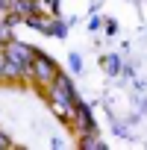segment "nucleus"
<instances>
[{
    "label": "nucleus",
    "mask_w": 147,
    "mask_h": 150,
    "mask_svg": "<svg viewBox=\"0 0 147 150\" xmlns=\"http://www.w3.org/2000/svg\"><path fill=\"white\" fill-rule=\"evenodd\" d=\"M56 74H59V65H56L47 53H38V50H35V56H33V62H30V77H27V80H33V83H38L41 88H47V86L56 80Z\"/></svg>",
    "instance_id": "f257e3e1"
},
{
    "label": "nucleus",
    "mask_w": 147,
    "mask_h": 150,
    "mask_svg": "<svg viewBox=\"0 0 147 150\" xmlns=\"http://www.w3.org/2000/svg\"><path fill=\"white\" fill-rule=\"evenodd\" d=\"M3 53H6V59L24 65V68H27V77H30V62H33V56H35V50H33L30 44H24V41H18V38H9V41L3 44Z\"/></svg>",
    "instance_id": "f03ea898"
},
{
    "label": "nucleus",
    "mask_w": 147,
    "mask_h": 150,
    "mask_svg": "<svg viewBox=\"0 0 147 150\" xmlns=\"http://www.w3.org/2000/svg\"><path fill=\"white\" fill-rule=\"evenodd\" d=\"M71 127H74V132H80V135L97 132V124H94V118H91V109H88V106H86L83 100H77V109H74Z\"/></svg>",
    "instance_id": "7ed1b4c3"
},
{
    "label": "nucleus",
    "mask_w": 147,
    "mask_h": 150,
    "mask_svg": "<svg viewBox=\"0 0 147 150\" xmlns=\"http://www.w3.org/2000/svg\"><path fill=\"white\" fill-rule=\"evenodd\" d=\"M24 77H27V68H24V65H18V62H12V59H6V62H3V74H0V80L21 83Z\"/></svg>",
    "instance_id": "20e7f679"
},
{
    "label": "nucleus",
    "mask_w": 147,
    "mask_h": 150,
    "mask_svg": "<svg viewBox=\"0 0 147 150\" xmlns=\"http://www.w3.org/2000/svg\"><path fill=\"white\" fill-rule=\"evenodd\" d=\"M80 147H83V150H103L106 144L97 138V132H88V135H83V138H80Z\"/></svg>",
    "instance_id": "39448f33"
},
{
    "label": "nucleus",
    "mask_w": 147,
    "mask_h": 150,
    "mask_svg": "<svg viewBox=\"0 0 147 150\" xmlns=\"http://www.w3.org/2000/svg\"><path fill=\"white\" fill-rule=\"evenodd\" d=\"M65 33H68V24H65V21H59V15H56V18H50V24H47V35L62 38Z\"/></svg>",
    "instance_id": "423d86ee"
},
{
    "label": "nucleus",
    "mask_w": 147,
    "mask_h": 150,
    "mask_svg": "<svg viewBox=\"0 0 147 150\" xmlns=\"http://www.w3.org/2000/svg\"><path fill=\"white\" fill-rule=\"evenodd\" d=\"M103 68L109 74H121V56H106L103 59Z\"/></svg>",
    "instance_id": "0eeeda50"
},
{
    "label": "nucleus",
    "mask_w": 147,
    "mask_h": 150,
    "mask_svg": "<svg viewBox=\"0 0 147 150\" xmlns=\"http://www.w3.org/2000/svg\"><path fill=\"white\" fill-rule=\"evenodd\" d=\"M71 68H74V71H80V68H83V62H80L77 53H71Z\"/></svg>",
    "instance_id": "6e6552de"
},
{
    "label": "nucleus",
    "mask_w": 147,
    "mask_h": 150,
    "mask_svg": "<svg viewBox=\"0 0 147 150\" xmlns=\"http://www.w3.org/2000/svg\"><path fill=\"white\" fill-rule=\"evenodd\" d=\"M0 147H12V138L6 132H0Z\"/></svg>",
    "instance_id": "1a4fd4ad"
},
{
    "label": "nucleus",
    "mask_w": 147,
    "mask_h": 150,
    "mask_svg": "<svg viewBox=\"0 0 147 150\" xmlns=\"http://www.w3.org/2000/svg\"><path fill=\"white\" fill-rule=\"evenodd\" d=\"M3 62H6V53L0 50V74H3Z\"/></svg>",
    "instance_id": "9d476101"
},
{
    "label": "nucleus",
    "mask_w": 147,
    "mask_h": 150,
    "mask_svg": "<svg viewBox=\"0 0 147 150\" xmlns=\"http://www.w3.org/2000/svg\"><path fill=\"white\" fill-rule=\"evenodd\" d=\"M0 50H3V44H0Z\"/></svg>",
    "instance_id": "9b49d317"
}]
</instances>
